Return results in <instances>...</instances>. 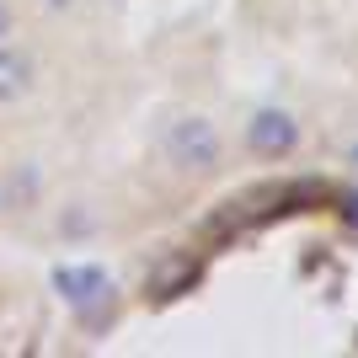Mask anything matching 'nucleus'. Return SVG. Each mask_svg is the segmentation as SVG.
<instances>
[{
	"label": "nucleus",
	"mask_w": 358,
	"mask_h": 358,
	"mask_svg": "<svg viewBox=\"0 0 358 358\" xmlns=\"http://www.w3.org/2000/svg\"><path fill=\"white\" fill-rule=\"evenodd\" d=\"M220 129L203 118H177L171 129H166V155H171V166H182V171H193V177H203V171H214L220 166Z\"/></svg>",
	"instance_id": "f257e3e1"
},
{
	"label": "nucleus",
	"mask_w": 358,
	"mask_h": 358,
	"mask_svg": "<svg viewBox=\"0 0 358 358\" xmlns=\"http://www.w3.org/2000/svg\"><path fill=\"white\" fill-rule=\"evenodd\" d=\"M54 294H64V305H75V310H91L113 294V284L91 262H64V268H54Z\"/></svg>",
	"instance_id": "f03ea898"
},
{
	"label": "nucleus",
	"mask_w": 358,
	"mask_h": 358,
	"mask_svg": "<svg viewBox=\"0 0 358 358\" xmlns=\"http://www.w3.org/2000/svg\"><path fill=\"white\" fill-rule=\"evenodd\" d=\"M246 145H252L257 155H289V150L299 145V123L289 118L284 107H262V113H252V123H246Z\"/></svg>",
	"instance_id": "7ed1b4c3"
},
{
	"label": "nucleus",
	"mask_w": 358,
	"mask_h": 358,
	"mask_svg": "<svg viewBox=\"0 0 358 358\" xmlns=\"http://www.w3.org/2000/svg\"><path fill=\"white\" fill-rule=\"evenodd\" d=\"M32 80H38V70H32V54H22V48H6L0 43V102H22L32 91Z\"/></svg>",
	"instance_id": "20e7f679"
},
{
	"label": "nucleus",
	"mask_w": 358,
	"mask_h": 358,
	"mask_svg": "<svg viewBox=\"0 0 358 358\" xmlns=\"http://www.w3.org/2000/svg\"><path fill=\"white\" fill-rule=\"evenodd\" d=\"M6 32H11V6L0 0V43H6Z\"/></svg>",
	"instance_id": "39448f33"
},
{
	"label": "nucleus",
	"mask_w": 358,
	"mask_h": 358,
	"mask_svg": "<svg viewBox=\"0 0 358 358\" xmlns=\"http://www.w3.org/2000/svg\"><path fill=\"white\" fill-rule=\"evenodd\" d=\"M43 6H48V11H70L75 0H43Z\"/></svg>",
	"instance_id": "423d86ee"
}]
</instances>
